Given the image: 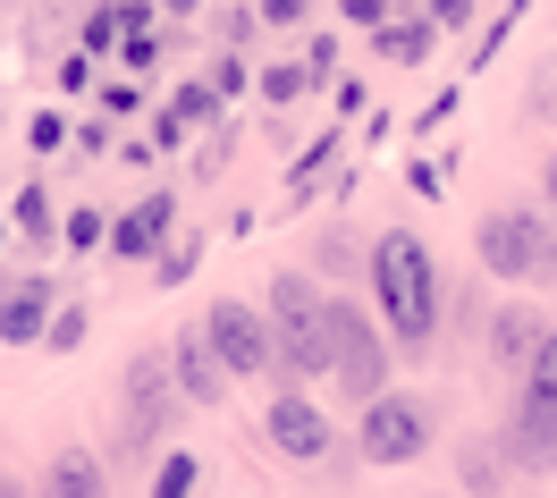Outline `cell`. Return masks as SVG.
I'll return each mask as SVG.
<instances>
[{"label":"cell","mask_w":557,"mask_h":498,"mask_svg":"<svg viewBox=\"0 0 557 498\" xmlns=\"http://www.w3.org/2000/svg\"><path fill=\"white\" fill-rule=\"evenodd\" d=\"M431 42H440L431 17H388V26H372V51L397 60V69H422V60H431Z\"/></svg>","instance_id":"2e32d148"},{"label":"cell","mask_w":557,"mask_h":498,"mask_svg":"<svg viewBox=\"0 0 557 498\" xmlns=\"http://www.w3.org/2000/svg\"><path fill=\"white\" fill-rule=\"evenodd\" d=\"M177 119H186V127H195V119H220V85H186V94H177Z\"/></svg>","instance_id":"d4e9b609"},{"label":"cell","mask_w":557,"mask_h":498,"mask_svg":"<svg viewBox=\"0 0 557 498\" xmlns=\"http://www.w3.org/2000/svg\"><path fill=\"white\" fill-rule=\"evenodd\" d=\"M313 262H321V271H338V279H347V271H372V246H363L355 228H321V237H313Z\"/></svg>","instance_id":"ac0fdd59"},{"label":"cell","mask_w":557,"mask_h":498,"mask_svg":"<svg viewBox=\"0 0 557 498\" xmlns=\"http://www.w3.org/2000/svg\"><path fill=\"white\" fill-rule=\"evenodd\" d=\"M541 338H549V321L532 313V304H498L490 313V338H482V356L498 363V372H532V356H541Z\"/></svg>","instance_id":"8fae6325"},{"label":"cell","mask_w":557,"mask_h":498,"mask_svg":"<svg viewBox=\"0 0 557 498\" xmlns=\"http://www.w3.org/2000/svg\"><path fill=\"white\" fill-rule=\"evenodd\" d=\"M473 253H482L490 279H557V220L541 203H498V212L473 228Z\"/></svg>","instance_id":"3957f363"},{"label":"cell","mask_w":557,"mask_h":498,"mask_svg":"<svg viewBox=\"0 0 557 498\" xmlns=\"http://www.w3.org/2000/svg\"><path fill=\"white\" fill-rule=\"evenodd\" d=\"M195 253H203L195 237H170V246H161V271H152V279H161V287H177L186 271H195Z\"/></svg>","instance_id":"7402d4cb"},{"label":"cell","mask_w":557,"mask_h":498,"mask_svg":"<svg viewBox=\"0 0 557 498\" xmlns=\"http://www.w3.org/2000/svg\"><path fill=\"white\" fill-rule=\"evenodd\" d=\"M305 85H321V76H313V60H278V69H262V102H278V110H287L296 94H305Z\"/></svg>","instance_id":"d6986e66"},{"label":"cell","mask_w":557,"mask_h":498,"mask_svg":"<svg viewBox=\"0 0 557 498\" xmlns=\"http://www.w3.org/2000/svg\"><path fill=\"white\" fill-rule=\"evenodd\" d=\"M0 473H9V464H0Z\"/></svg>","instance_id":"1f68e13d"},{"label":"cell","mask_w":557,"mask_h":498,"mask_svg":"<svg viewBox=\"0 0 557 498\" xmlns=\"http://www.w3.org/2000/svg\"><path fill=\"white\" fill-rule=\"evenodd\" d=\"M549 203H557V152H549Z\"/></svg>","instance_id":"4dcf8cb0"},{"label":"cell","mask_w":557,"mask_h":498,"mask_svg":"<svg viewBox=\"0 0 557 498\" xmlns=\"http://www.w3.org/2000/svg\"><path fill=\"white\" fill-rule=\"evenodd\" d=\"M42 347H51V356H76V347H85V304H60V313H51V338H42Z\"/></svg>","instance_id":"44dd1931"},{"label":"cell","mask_w":557,"mask_h":498,"mask_svg":"<svg viewBox=\"0 0 557 498\" xmlns=\"http://www.w3.org/2000/svg\"><path fill=\"white\" fill-rule=\"evenodd\" d=\"M60 246H69V253H85V246H110V220L94 212V203H76V212L60 220Z\"/></svg>","instance_id":"ffe728a7"},{"label":"cell","mask_w":557,"mask_h":498,"mask_svg":"<svg viewBox=\"0 0 557 498\" xmlns=\"http://www.w3.org/2000/svg\"><path fill=\"white\" fill-rule=\"evenodd\" d=\"M0 498H26V482H17V473H0Z\"/></svg>","instance_id":"f546056e"},{"label":"cell","mask_w":557,"mask_h":498,"mask_svg":"<svg viewBox=\"0 0 557 498\" xmlns=\"http://www.w3.org/2000/svg\"><path fill=\"white\" fill-rule=\"evenodd\" d=\"M422 448H431V406L414 389H381L363 406V431H355L363 464H422Z\"/></svg>","instance_id":"5b68a950"},{"label":"cell","mask_w":557,"mask_h":498,"mask_svg":"<svg viewBox=\"0 0 557 498\" xmlns=\"http://www.w3.org/2000/svg\"><path fill=\"white\" fill-rule=\"evenodd\" d=\"M305 9H313V0H253L262 26H305Z\"/></svg>","instance_id":"484cf974"},{"label":"cell","mask_w":557,"mask_h":498,"mask_svg":"<svg viewBox=\"0 0 557 498\" xmlns=\"http://www.w3.org/2000/svg\"><path fill=\"white\" fill-rule=\"evenodd\" d=\"M42 498H110V473L94 448H51L42 464Z\"/></svg>","instance_id":"4fadbf2b"},{"label":"cell","mask_w":557,"mask_h":498,"mask_svg":"<svg viewBox=\"0 0 557 498\" xmlns=\"http://www.w3.org/2000/svg\"><path fill=\"white\" fill-rule=\"evenodd\" d=\"M60 136H69V127H60V110H42L35 127H26V144H35V152H60Z\"/></svg>","instance_id":"4316f807"},{"label":"cell","mask_w":557,"mask_h":498,"mask_svg":"<svg viewBox=\"0 0 557 498\" xmlns=\"http://www.w3.org/2000/svg\"><path fill=\"white\" fill-rule=\"evenodd\" d=\"M523 389L557 397V321H549V338H541V356H532V372H523Z\"/></svg>","instance_id":"603a6c76"},{"label":"cell","mask_w":557,"mask_h":498,"mask_svg":"<svg viewBox=\"0 0 557 498\" xmlns=\"http://www.w3.org/2000/svg\"><path fill=\"white\" fill-rule=\"evenodd\" d=\"M473 17V0H431V26H465Z\"/></svg>","instance_id":"f1b7e54d"},{"label":"cell","mask_w":557,"mask_h":498,"mask_svg":"<svg viewBox=\"0 0 557 498\" xmlns=\"http://www.w3.org/2000/svg\"><path fill=\"white\" fill-rule=\"evenodd\" d=\"M195 490H203V457L161 448V464H152V490H144V498H195Z\"/></svg>","instance_id":"e0dca14e"},{"label":"cell","mask_w":557,"mask_h":498,"mask_svg":"<svg viewBox=\"0 0 557 498\" xmlns=\"http://www.w3.org/2000/svg\"><path fill=\"white\" fill-rule=\"evenodd\" d=\"M262 439H271L278 457H296V464L338 457V423H330V406H313L305 389H278L271 406H262Z\"/></svg>","instance_id":"ba28073f"},{"label":"cell","mask_w":557,"mask_h":498,"mask_svg":"<svg viewBox=\"0 0 557 498\" xmlns=\"http://www.w3.org/2000/svg\"><path fill=\"white\" fill-rule=\"evenodd\" d=\"M170 363H177V389H186V406H220V397H228V381H237V372L220 363V347H211L203 321H186V329L170 338Z\"/></svg>","instance_id":"30bf717a"},{"label":"cell","mask_w":557,"mask_h":498,"mask_svg":"<svg viewBox=\"0 0 557 498\" xmlns=\"http://www.w3.org/2000/svg\"><path fill=\"white\" fill-rule=\"evenodd\" d=\"M507 457L523 464V473H557V397H541V389H523L516 397V414H507Z\"/></svg>","instance_id":"9c48e42d"},{"label":"cell","mask_w":557,"mask_h":498,"mask_svg":"<svg viewBox=\"0 0 557 498\" xmlns=\"http://www.w3.org/2000/svg\"><path fill=\"white\" fill-rule=\"evenodd\" d=\"M262 313H271V338H278V372L287 381H330V363H338V296H321L305 271H278Z\"/></svg>","instance_id":"7a4b0ae2"},{"label":"cell","mask_w":557,"mask_h":498,"mask_svg":"<svg viewBox=\"0 0 557 498\" xmlns=\"http://www.w3.org/2000/svg\"><path fill=\"white\" fill-rule=\"evenodd\" d=\"M388 9L397 0H347V26H388Z\"/></svg>","instance_id":"83f0119b"},{"label":"cell","mask_w":557,"mask_h":498,"mask_svg":"<svg viewBox=\"0 0 557 498\" xmlns=\"http://www.w3.org/2000/svg\"><path fill=\"white\" fill-rule=\"evenodd\" d=\"M51 313H60V304H51V279H17L0 296V338H9V347H42V338H51Z\"/></svg>","instance_id":"7c38bea8"},{"label":"cell","mask_w":557,"mask_h":498,"mask_svg":"<svg viewBox=\"0 0 557 498\" xmlns=\"http://www.w3.org/2000/svg\"><path fill=\"white\" fill-rule=\"evenodd\" d=\"M372 296H381V321L406 356H431L440 338V262L414 228H381L372 237Z\"/></svg>","instance_id":"6da1fadb"},{"label":"cell","mask_w":557,"mask_h":498,"mask_svg":"<svg viewBox=\"0 0 557 498\" xmlns=\"http://www.w3.org/2000/svg\"><path fill=\"white\" fill-rule=\"evenodd\" d=\"M17 228H26V237H51V195H42V186L17 195Z\"/></svg>","instance_id":"cb8c5ba5"},{"label":"cell","mask_w":557,"mask_h":498,"mask_svg":"<svg viewBox=\"0 0 557 498\" xmlns=\"http://www.w3.org/2000/svg\"><path fill=\"white\" fill-rule=\"evenodd\" d=\"M211 347H220V363L237 372V381H262V372H278V338H271V313H253V304H237V296H220L203 313Z\"/></svg>","instance_id":"52a82bcc"},{"label":"cell","mask_w":557,"mask_h":498,"mask_svg":"<svg viewBox=\"0 0 557 498\" xmlns=\"http://www.w3.org/2000/svg\"><path fill=\"white\" fill-rule=\"evenodd\" d=\"M507 439H456V482L465 498H507Z\"/></svg>","instance_id":"5bb4252c"},{"label":"cell","mask_w":557,"mask_h":498,"mask_svg":"<svg viewBox=\"0 0 557 498\" xmlns=\"http://www.w3.org/2000/svg\"><path fill=\"white\" fill-rule=\"evenodd\" d=\"M170 246V195H144L136 212L110 228V253H127V262H144V253H161Z\"/></svg>","instance_id":"9a60e30c"},{"label":"cell","mask_w":557,"mask_h":498,"mask_svg":"<svg viewBox=\"0 0 557 498\" xmlns=\"http://www.w3.org/2000/svg\"><path fill=\"white\" fill-rule=\"evenodd\" d=\"M388 347H397V338H381V329L363 321V304L338 296V363H330V381H338L347 406H372V397L388 389Z\"/></svg>","instance_id":"8992f818"},{"label":"cell","mask_w":557,"mask_h":498,"mask_svg":"<svg viewBox=\"0 0 557 498\" xmlns=\"http://www.w3.org/2000/svg\"><path fill=\"white\" fill-rule=\"evenodd\" d=\"M119 389H127V431H119V448H127V457H144V464H161V431L186 414L177 363L161 356V347H144V356H127Z\"/></svg>","instance_id":"277c9868"}]
</instances>
